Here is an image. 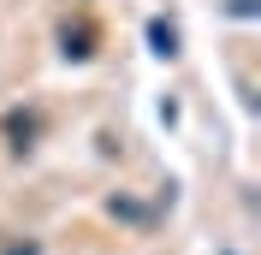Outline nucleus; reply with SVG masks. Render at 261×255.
<instances>
[{
  "instance_id": "nucleus-6",
  "label": "nucleus",
  "mask_w": 261,
  "mask_h": 255,
  "mask_svg": "<svg viewBox=\"0 0 261 255\" xmlns=\"http://www.w3.org/2000/svg\"><path fill=\"white\" fill-rule=\"evenodd\" d=\"M6 255H36V243H12V249H6Z\"/></svg>"
},
{
  "instance_id": "nucleus-5",
  "label": "nucleus",
  "mask_w": 261,
  "mask_h": 255,
  "mask_svg": "<svg viewBox=\"0 0 261 255\" xmlns=\"http://www.w3.org/2000/svg\"><path fill=\"white\" fill-rule=\"evenodd\" d=\"M231 12H238V18H255V0H231Z\"/></svg>"
},
{
  "instance_id": "nucleus-4",
  "label": "nucleus",
  "mask_w": 261,
  "mask_h": 255,
  "mask_svg": "<svg viewBox=\"0 0 261 255\" xmlns=\"http://www.w3.org/2000/svg\"><path fill=\"white\" fill-rule=\"evenodd\" d=\"M107 214H113V220H130V225H148V220H154L143 202H125V196H113V202H107Z\"/></svg>"
},
{
  "instance_id": "nucleus-2",
  "label": "nucleus",
  "mask_w": 261,
  "mask_h": 255,
  "mask_svg": "<svg viewBox=\"0 0 261 255\" xmlns=\"http://www.w3.org/2000/svg\"><path fill=\"white\" fill-rule=\"evenodd\" d=\"M60 42H65V60H89V54H95V48H89V42H95V30H89V24H77V30L65 24Z\"/></svg>"
},
{
  "instance_id": "nucleus-1",
  "label": "nucleus",
  "mask_w": 261,
  "mask_h": 255,
  "mask_svg": "<svg viewBox=\"0 0 261 255\" xmlns=\"http://www.w3.org/2000/svg\"><path fill=\"white\" fill-rule=\"evenodd\" d=\"M0 131L12 137V148H30V137L42 131V119H36V113H6V125H0Z\"/></svg>"
},
{
  "instance_id": "nucleus-3",
  "label": "nucleus",
  "mask_w": 261,
  "mask_h": 255,
  "mask_svg": "<svg viewBox=\"0 0 261 255\" xmlns=\"http://www.w3.org/2000/svg\"><path fill=\"white\" fill-rule=\"evenodd\" d=\"M148 42H154V54H161V60H172V54H178V30H172L166 18H154V24H148Z\"/></svg>"
}]
</instances>
